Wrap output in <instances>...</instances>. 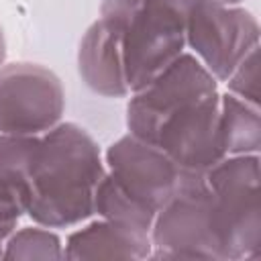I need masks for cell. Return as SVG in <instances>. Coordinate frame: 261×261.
<instances>
[{
  "instance_id": "cell-1",
  "label": "cell",
  "mask_w": 261,
  "mask_h": 261,
  "mask_svg": "<svg viewBox=\"0 0 261 261\" xmlns=\"http://www.w3.org/2000/svg\"><path fill=\"white\" fill-rule=\"evenodd\" d=\"M106 165L94 137L75 122L39 135L29 171L27 216L47 228H67L94 214V194Z\"/></svg>"
},
{
  "instance_id": "cell-2",
  "label": "cell",
  "mask_w": 261,
  "mask_h": 261,
  "mask_svg": "<svg viewBox=\"0 0 261 261\" xmlns=\"http://www.w3.org/2000/svg\"><path fill=\"white\" fill-rule=\"evenodd\" d=\"M188 10L190 0H102L98 18L118 33L130 92L186 51Z\"/></svg>"
},
{
  "instance_id": "cell-3",
  "label": "cell",
  "mask_w": 261,
  "mask_h": 261,
  "mask_svg": "<svg viewBox=\"0 0 261 261\" xmlns=\"http://www.w3.org/2000/svg\"><path fill=\"white\" fill-rule=\"evenodd\" d=\"M204 175L224 261L259 259V155H226Z\"/></svg>"
},
{
  "instance_id": "cell-4",
  "label": "cell",
  "mask_w": 261,
  "mask_h": 261,
  "mask_svg": "<svg viewBox=\"0 0 261 261\" xmlns=\"http://www.w3.org/2000/svg\"><path fill=\"white\" fill-rule=\"evenodd\" d=\"M149 237L151 259L224 261L204 173H179V184L155 214Z\"/></svg>"
},
{
  "instance_id": "cell-5",
  "label": "cell",
  "mask_w": 261,
  "mask_h": 261,
  "mask_svg": "<svg viewBox=\"0 0 261 261\" xmlns=\"http://www.w3.org/2000/svg\"><path fill=\"white\" fill-rule=\"evenodd\" d=\"M214 92H218L214 75L190 51H184L143 88L128 94L126 128L130 135L155 145L165 118Z\"/></svg>"
},
{
  "instance_id": "cell-6",
  "label": "cell",
  "mask_w": 261,
  "mask_h": 261,
  "mask_svg": "<svg viewBox=\"0 0 261 261\" xmlns=\"http://www.w3.org/2000/svg\"><path fill=\"white\" fill-rule=\"evenodd\" d=\"M63 112L65 90L49 67L29 61L0 67V133L43 135Z\"/></svg>"
},
{
  "instance_id": "cell-7",
  "label": "cell",
  "mask_w": 261,
  "mask_h": 261,
  "mask_svg": "<svg viewBox=\"0 0 261 261\" xmlns=\"http://www.w3.org/2000/svg\"><path fill=\"white\" fill-rule=\"evenodd\" d=\"M259 22L243 6H190L186 14V49L224 82L241 59L259 45Z\"/></svg>"
},
{
  "instance_id": "cell-8",
  "label": "cell",
  "mask_w": 261,
  "mask_h": 261,
  "mask_svg": "<svg viewBox=\"0 0 261 261\" xmlns=\"http://www.w3.org/2000/svg\"><path fill=\"white\" fill-rule=\"evenodd\" d=\"M218 112L220 92L184 106L163 120L155 145L179 167V171L206 173L226 157L220 141Z\"/></svg>"
},
{
  "instance_id": "cell-9",
  "label": "cell",
  "mask_w": 261,
  "mask_h": 261,
  "mask_svg": "<svg viewBox=\"0 0 261 261\" xmlns=\"http://www.w3.org/2000/svg\"><path fill=\"white\" fill-rule=\"evenodd\" d=\"M108 175L137 202L153 210L173 196L179 184V167L153 143L130 133L118 137L104 153Z\"/></svg>"
},
{
  "instance_id": "cell-10",
  "label": "cell",
  "mask_w": 261,
  "mask_h": 261,
  "mask_svg": "<svg viewBox=\"0 0 261 261\" xmlns=\"http://www.w3.org/2000/svg\"><path fill=\"white\" fill-rule=\"evenodd\" d=\"M77 71L82 82L98 96L126 98L130 94L118 33L102 18H96L80 41Z\"/></svg>"
},
{
  "instance_id": "cell-11",
  "label": "cell",
  "mask_w": 261,
  "mask_h": 261,
  "mask_svg": "<svg viewBox=\"0 0 261 261\" xmlns=\"http://www.w3.org/2000/svg\"><path fill=\"white\" fill-rule=\"evenodd\" d=\"M151 237L98 218L73 230L63 245V259H149Z\"/></svg>"
},
{
  "instance_id": "cell-12",
  "label": "cell",
  "mask_w": 261,
  "mask_h": 261,
  "mask_svg": "<svg viewBox=\"0 0 261 261\" xmlns=\"http://www.w3.org/2000/svg\"><path fill=\"white\" fill-rule=\"evenodd\" d=\"M220 141L226 155H259L261 114L259 106L247 104L232 94H220L218 112Z\"/></svg>"
},
{
  "instance_id": "cell-13",
  "label": "cell",
  "mask_w": 261,
  "mask_h": 261,
  "mask_svg": "<svg viewBox=\"0 0 261 261\" xmlns=\"http://www.w3.org/2000/svg\"><path fill=\"white\" fill-rule=\"evenodd\" d=\"M94 214H98L104 220L128 226L133 230L151 232L153 220H155V212L149 210L147 206H143L141 202H137L133 196H128L110 175L108 171L102 175L96 194H94Z\"/></svg>"
},
{
  "instance_id": "cell-14",
  "label": "cell",
  "mask_w": 261,
  "mask_h": 261,
  "mask_svg": "<svg viewBox=\"0 0 261 261\" xmlns=\"http://www.w3.org/2000/svg\"><path fill=\"white\" fill-rule=\"evenodd\" d=\"M2 259H63V243L47 226H22L6 239Z\"/></svg>"
},
{
  "instance_id": "cell-15",
  "label": "cell",
  "mask_w": 261,
  "mask_h": 261,
  "mask_svg": "<svg viewBox=\"0 0 261 261\" xmlns=\"http://www.w3.org/2000/svg\"><path fill=\"white\" fill-rule=\"evenodd\" d=\"M31 200L29 177L8 169H0V257L6 239L16 230L18 220L27 214Z\"/></svg>"
},
{
  "instance_id": "cell-16",
  "label": "cell",
  "mask_w": 261,
  "mask_h": 261,
  "mask_svg": "<svg viewBox=\"0 0 261 261\" xmlns=\"http://www.w3.org/2000/svg\"><path fill=\"white\" fill-rule=\"evenodd\" d=\"M226 92L245 100L247 104L259 106L261 92H259V45L253 47L241 63L230 71V75L224 80Z\"/></svg>"
},
{
  "instance_id": "cell-17",
  "label": "cell",
  "mask_w": 261,
  "mask_h": 261,
  "mask_svg": "<svg viewBox=\"0 0 261 261\" xmlns=\"http://www.w3.org/2000/svg\"><path fill=\"white\" fill-rule=\"evenodd\" d=\"M37 143H39V135L0 133V169H8L29 177Z\"/></svg>"
},
{
  "instance_id": "cell-18",
  "label": "cell",
  "mask_w": 261,
  "mask_h": 261,
  "mask_svg": "<svg viewBox=\"0 0 261 261\" xmlns=\"http://www.w3.org/2000/svg\"><path fill=\"white\" fill-rule=\"evenodd\" d=\"M243 0H190V6H241Z\"/></svg>"
},
{
  "instance_id": "cell-19",
  "label": "cell",
  "mask_w": 261,
  "mask_h": 261,
  "mask_svg": "<svg viewBox=\"0 0 261 261\" xmlns=\"http://www.w3.org/2000/svg\"><path fill=\"white\" fill-rule=\"evenodd\" d=\"M4 61H6V39H4V31L0 27V67L4 65Z\"/></svg>"
}]
</instances>
